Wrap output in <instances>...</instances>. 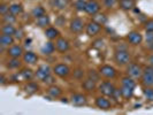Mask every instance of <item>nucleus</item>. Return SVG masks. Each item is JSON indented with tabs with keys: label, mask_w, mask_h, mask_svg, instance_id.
Wrapping results in <instances>:
<instances>
[{
	"label": "nucleus",
	"mask_w": 153,
	"mask_h": 115,
	"mask_svg": "<svg viewBox=\"0 0 153 115\" xmlns=\"http://www.w3.org/2000/svg\"><path fill=\"white\" fill-rule=\"evenodd\" d=\"M114 60L119 66H124L130 62V54L126 50H117L114 53Z\"/></svg>",
	"instance_id": "1"
},
{
	"label": "nucleus",
	"mask_w": 153,
	"mask_h": 115,
	"mask_svg": "<svg viewBox=\"0 0 153 115\" xmlns=\"http://www.w3.org/2000/svg\"><path fill=\"white\" fill-rule=\"evenodd\" d=\"M142 83L145 86H153V66H149L143 70Z\"/></svg>",
	"instance_id": "2"
},
{
	"label": "nucleus",
	"mask_w": 153,
	"mask_h": 115,
	"mask_svg": "<svg viewBox=\"0 0 153 115\" xmlns=\"http://www.w3.org/2000/svg\"><path fill=\"white\" fill-rule=\"evenodd\" d=\"M115 90H116L115 86L111 82H102L99 85V91L106 97H113L115 93Z\"/></svg>",
	"instance_id": "3"
},
{
	"label": "nucleus",
	"mask_w": 153,
	"mask_h": 115,
	"mask_svg": "<svg viewBox=\"0 0 153 115\" xmlns=\"http://www.w3.org/2000/svg\"><path fill=\"white\" fill-rule=\"evenodd\" d=\"M53 73L59 77H67L70 74V68L65 63H58L54 66Z\"/></svg>",
	"instance_id": "4"
},
{
	"label": "nucleus",
	"mask_w": 153,
	"mask_h": 115,
	"mask_svg": "<svg viewBox=\"0 0 153 115\" xmlns=\"http://www.w3.org/2000/svg\"><path fill=\"white\" fill-rule=\"evenodd\" d=\"M127 73H128V76L132 77V78H139L143 75V69L137 63H131L127 69Z\"/></svg>",
	"instance_id": "5"
},
{
	"label": "nucleus",
	"mask_w": 153,
	"mask_h": 115,
	"mask_svg": "<svg viewBox=\"0 0 153 115\" xmlns=\"http://www.w3.org/2000/svg\"><path fill=\"white\" fill-rule=\"evenodd\" d=\"M99 74L105 78H114L116 76V70L112 66L105 65V66H101L99 68Z\"/></svg>",
	"instance_id": "6"
},
{
	"label": "nucleus",
	"mask_w": 153,
	"mask_h": 115,
	"mask_svg": "<svg viewBox=\"0 0 153 115\" xmlns=\"http://www.w3.org/2000/svg\"><path fill=\"white\" fill-rule=\"evenodd\" d=\"M100 9V5L96 1V0H89L88 4H86V8H85V12L89 14V15H96Z\"/></svg>",
	"instance_id": "7"
},
{
	"label": "nucleus",
	"mask_w": 153,
	"mask_h": 115,
	"mask_svg": "<svg viewBox=\"0 0 153 115\" xmlns=\"http://www.w3.org/2000/svg\"><path fill=\"white\" fill-rule=\"evenodd\" d=\"M96 106L100 109H102V111H108V109L112 108V104L106 98V96H104V97H98L96 99Z\"/></svg>",
	"instance_id": "8"
},
{
	"label": "nucleus",
	"mask_w": 153,
	"mask_h": 115,
	"mask_svg": "<svg viewBox=\"0 0 153 115\" xmlns=\"http://www.w3.org/2000/svg\"><path fill=\"white\" fill-rule=\"evenodd\" d=\"M7 54L10 56V58H20V56H23L24 52H23L22 46L12 45L10 47H8Z\"/></svg>",
	"instance_id": "9"
},
{
	"label": "nucleus",
	"mask_w": 153,
	"mask_h": 115,
	"mask_svg": "<svg viewBox=\"0 0 153 115\" xmlns=\"http://www.w3.org/2000/svg\"><path fill=\"white\" fill-rule=\"evenodd\" d=\"M35 75H36V77H37L38 79L44 81L46 77H48L50 75H51V68H50L48 66H46V65L40 66V67L37 69V71H36Z\"/></svg>",
	"instance_id": "10"
},
{
	"label": "nucleus",
	"mask_w": 153,
	"mask_h": 115,
	"mask_svg": "<svg viewBox=\"0 0 153 115\" xmlns=\"http://www.w3.org/2000/svg\"><path fill=\"white\" fill-rule=\"evenodd\" d=\"M83 27H84V23H83V21L81 19H78V17L71 20V22H70V31L74 32V33L81 32V31L83 30Z\"/></svg>",
	"instance_id": "11"
},
{
	"label": "nucleus",
	"mask_w": 153,
	"mask_h": 115,
	"mask_svg": "<svg viewBox=\"0 0 153 115\" xmlns=\"http://www.w3.org/2000/svg\"><path fill=\"white\" fill-rule=\"evenodd\" d=\"M99 31H100V24L99 23L92 21V22H90L88 25H86V35H88V36H90V37L96 36L97 33H99Z\"/></svg>",
	"instance_id": "12"
},
{
	"label": "nucleus",
	"mask_w": 153,
	"mask_h": 115,
	"mask_svg": "<svg viewBox=\"0 0 153 115\" xmlns=\"http://www.w3.org/2000/svg\"><path fill=\"white\" fill-rule=\"evenodd\" d=\"M127 38L129 40V43L132 44V45H139L142 43V40H143V36L138 31H131V32H129Z\"/></svg>",
	"instance_id": "13"
},
{
	"label": "nucleus",
	"mask_w": 153,
	"mask_h": 115,
	"mask_svg": "<svg viewBox=\"0 0 153 115\" xmlns=\"http://www.w3.org/2000/svg\"><path fill=\"white\" fill-rule=\"evenodd\" d=\"M55 48L56 51L61 52V53H65L69 50V43L67 39L65 38H58L56 42H55Z\"/></svg>",
	"instance_id": "14"
},
{
	"label": "nucleus",
	"mask_w": 153,
	"mask_h": 115,
	"mask_svg": "<svg viewBox=\"0 0 153 115\" xmlns=\"http://www.w3.org/2000/svg\"><path fill=\"white\" fill-rule=\"evenodd\" d=\"M23 61L28 65H35L36 62L38 61V55L31 51H28L23 54Z\"/></svg>",
	"instance_id": "15"
},
{
	"label": "nucleus",
	"mask_w": 153,
	"mask_h": 115,
	"mask_svg": "<svg viewBox=\"0 0 153 115\" xmlns=\"http://www.w3.org/2000/svg\"><path fill=\"white\" fill-rule=\"evenodd\" d=\"M71 102L75 106H84L86 105V98H85V96L81 94V93H76L71 97Z\"/></svg>",
	"instance_id": "16"
},
{
	"label": "nucleus",
	"mask_w": 153,
	"mask_h": 115,
	"mask_svg": "<svg viewBox=\"0 0 153 115\" xmlns=\"http://www.w3.org/2000/svg\"><path fill=\"white\" fill-rule=\"evenodd\" d=\"M14 44V38H13V36H10V35H5V33H2L1 35V37H0V45L2 46V47H6V46H12Z\"/></svg>",
	"instance_id": "17"
},
{
	"label": "nucleus",
	"mask_w": 153,
	"mask_h": 115,
	"mask_svg": "<svg viewBox=\"0 0 153 115\" xmlns=\"http://www.w3.org/2000/svg\"><path fill=\"white\" fill-rule=\"evenodd\" d=\"M55 50H56L55 48V44L50 40V42H46L45 44L43 45V47H42V53L45 54V55H50V54L53 53Z\"/></svg>",
	"instance_id": "18"
},
{
	"label": "nucleus",
	"mask_w": 153,
	"mask_h": 115,
	"mask_svg": "<svg viewBox=\"0 0 153 115\" xmlns=\"http://www.w3.org/2000/svg\"><path fill=\"white\" fill-rule=\"evenodd\" d=\"M59 30L58 29H55V28H47L45 30V36H46V38H48L50 40H53V39L55 38H58L59 37Z\"/></svg>",
	"instance_id": "19"
},
{
	"label": "nucleus",
	"mask_w": 153,
	"mask_h": 115,
	"mask_svg": "<svg viewBox=\"0 0 153 115\" xmlns=\"http://www.w3.org/2000/svg\"><path fill=\"white\" fill-rule=\"evenodd\" d=\"M82 88L85 91H93L96 89V81H93L92 78H88L82 83Z\"/></svg>",
	"instance_id": "20"
},
{
	"label": "nucleus",
	"mask_w": 153,
	"mask_h": 115,
	"mask_svg": "<svg viewBox=\"0 0 153 115\" xmlns=\"http://www.w3.org/2000/svg\"><path fill=\"white\" fill-rule=\"evenodd\" d=\"M51 5H52V7L62 10L68 6V0H52Z\"/></svg>",
	"instance_id": "21"
},
{
	"label": "nucleus",
	"mask_w": 153,
	"mask_h": 115,
	"mask_svg": "<svg viewBox=\"0 0 153 115\" xmlns=\"http://www.w3.org/2000/svg\"><path fill=\"white\" fill-rule=\"evenodd\" d=\"M48 94L52 97V98H58V97H60L62 93V90L59 88V86H55V85H51L50 88H48Z\"/></svg>",
	"instance_id": "22"
},
{
	"label": "nucleus",
	"mask_w": 153,
	"mask_h": 115,
	"mask_svg": "<svg viewBox=\"0 0 153 115\" xmlns=\"http://www.w3.org/2000/svg\"><path fill=\"white\" fill-rule=\"evenodd\" d=\"M121 90V96H122L124 99H130L134 94V89L131 88H128V86H123L120 89Z\"/></svg>",
	"instance_id": "23"
},
{
	"label": "nucleus",
	"mask_w": 153,
	"mask_h": 115,
	"mask_svg": "<svg viewBox=\"0 0 153 115\" xmlns=\"http://www.w3.org/2000/svg\"><path fill=\"white\" fill-rule=\"evenodd\" d=\"M7 67L9 69H16L19 67H21L20 58H10L7 61Z\"/></svg>",
	"instance_id": "24"
},
{
	"label": "nucleus",
	"mask_w": 153,
	"mask_h": 115,
	"mask_svg": "<svg viewBox=\"0 0 153 115\" xmlns=\"http://www.w3.org/2000/svg\"><path fill=\"white\" fill-rule=\"evenodd\" d=\"M50 22H51V20H50V16L48 15H43L40 16V17H38L37 19V25L38 27H40V28H44V27H46V25H48L50 24Z\"/></svg>",
	"instance_id": "25"
},
{
	"label": "nucleus",
	"mask_w": 153,
	"mask_h": 115,
	"mask_svg": "<svg viewBox=\"0 0 153 115\" xmlns=\"http://www.w3.org/2000/svg\"><path fill=\"white\" fill-rule=\"evenodd\" d=\"M2 33H5V35H10V36H13V35H15V31L16 29L13 27V24H10V23H6L4 27H2Z\"/></svg>",
	"instance_id": "26"
},
{
	"label": "nucleus",
	"mask_w": 153,
	"mask_h": 115,
	"mask_svg": "<svg viewBox=\"0 0 153 115\" xmlns=\"http://www.w3.org/2000/svg\"><path fill=\"white\" fill-rule=\"evenodd\" d=\"M22 12H23V7L22 5H20V4H13V5L9 6V13H12L14 15H19Z\"/></svg>",
	"instance_id": "27"
},
{
	"label": "nucleus",
	"mask_w": 153,
	"mask_h": 115,
	"mask_svg": "<svg viewBox=\"0 0 153 115\" xmlns=\"http://www.w3.org/2000/svg\"><path fill=\"white\" fill-rule=\"evenodd\" d=\"M120 7L126 10L131 9L135 7V0H122V1H120Z\"/></svg>",
	"instance_id": "28"
},
{
	"label": "nucleus",
	"mask_w": 153,
	"mask_h": 115,
	"mask_svg": "<svg viewBox=\"0 0 153 115\" xmlns=\"http://www.w3.org/2000/svg\"><path fill=\"white\" fill-rule=\"evenodd\" d=\"M122 85L123 86H128V88H131V89H135L136 86V83L134 81V78L130 76L123 77L122 78Z\"/></svg>",
	"instance_id": "29"
},
{
	"label": "nucleus",
	"mask_w": 153,
	"mask_h": 115,
	"mask_svg": "<svg viewBox=\"0 0 153 115\" xmlns=\"http://www.w3.org/2000/svg\"><path fill=\"white\" fill-rule=\"evenodd\" d=\"M31 14H32V16H33V17L38 19V17H40V16L45 15V9L42 7V6H36V7L32 9Z\"/></svg>",
	"instance_id": "30"
},
{
	"label": "nucleus",
	"mask_w": 153,
	"mask_h": 115,
	"mask_svg": "<svg viewBox=\"0 0 153 115\" xmlns=\"http://www.w3.org/2000/svg\"><path fill=\"white\" fill-rule=\"evenodd\" d=\"M20 75L22 76V78L24 81H30L31 78L33 77V73H32L31 69L24 68V69H22V71L20 73Z\"/></svg>",
	"instance_id": "31"
},
{
	"label": "nucleus",
	"mask_w": 153,
	"mask_h": 115,
	"mask_svg": "<svg viewBox=\"0 0 153 115\" xmlns=\"http://www.w3.org/2000/svg\"><path fill=\"white\" fill-rule=\"evenodd\" d=\"M2 21H4L5 23H10V24H13V23L16 21V17L14 14H12V13L8 12L7 14L2 15Z\"/></svg>",
	"instance_id": "32"
},
{
	"label": "nucleus",
	"mask_w": 153,
	"mask_h": 115,
	"mask_svg": "<svg viewBox=\"0 0 153 115\" xmlns=\"http://www.w3.org/2000/svg\"><path fill=\"white\" fill-rule=\"evenodd\" d=\"M86 4H88V1H85V0H76L75 1V8H76L77 10H79V12H85V8H86Z\"/></svg>",
	"instance_id": "33"
},
{
	"label": "nucleus",
	"mask_w": 153,
	"mask_h": 115,
	"mask_svg": "<svg viewBox=\"0 0 153 115\" xmlns=\"http://www.w3.org/2000/svg\"><path fill=\"white\" fill-rule=\"evenodd\" d=\"M25 91L28 93H35V92L38 91V85L33 83V82H30V83L25 85Z\"/></svg>",
	"instance_id": "34"
},
{
	"label": "nucleus",
	"mask_w": 153,
	"mask_h": 115,
	"mask_svg": "<svg viewBox=\"0 0 153 115\" xmlns=\"http://www.w3.org/2000/svg\"><path fill=\"white\" fill-rule=\"evenodd\" d=\"M93 21L97 23H99L100 25H102V24L106 23L107 19H106V16L104 15V14H96V15L93 16Z\"/></svg>",
	"instance_id": "35"
},
{
	"label": "nucleus",
	"mask_w": 153,
	"mask_h": 115,
	"mask_svg": "<svg viewBox=\"0 0 153 115\" xmlns=\"http://www.w3.org/2000/svg\"><path fill=\"white\" fill-rule=\"evenodd\" d=\"M143 92H144V94H145V97L147 99L153 100V89H151V86H146Z\"/></svg>",
	"instance_id": "36"
},
{
	"label": "nucleus",
	"mask_w": 153,
	"mask_h": 115,
	"mask_svg": "<svg viewBox=\"0 0 153 115\" xmlns=\"http://www.w3.org/2000/svg\"><path fill=\"white\" fill-rule=\"evenodd\" d=\"M8 12H9V6L6 5V4H1V6H0V13H1V15L7 14Z\"/></svg>",
	"instance_id": "37"
},
{
	"label": "nucleus",
	"mask_w": 153,
	"mask_h": 115,
	"mask_svg": "<svg viewBox=\"0 0 153 115\" xmlns=\"http://www.w3.org/2000/svg\"><path fill=\"white\" fill-rule=\"evenodd\" d=\"M145 30L153 31V20H149V21L145 23Z\"/></svg>",
	"instance_id": "38"
},
{
	"label": "nucleus",
	"mask_w": 153,
	"mask_h": 115,
	"mask_svg": "<svg viewBox=\"0 0 153 115\" xmlns=\"http://www.w3.org/2000/svg\"><path fill=\"white\" fill-rule=\"evenodd\" d=\"M89 78H92L93 81H98V78H99V75L94 71V70H90V73H89Z\"/></svg>",
	"instance_id": "39"
},
{
	"label": "nucleus",
	"mask_w": 153,
	"mask_h": 115,
	"mask_svg": "<svg viewBox=\"0 0 153 115\" xmlns=\"http://www.w3.org/2000/svg\"><path fill=\"white\" fill-rule=\"evenodd\" d=\"M43 82H44V83H46V84H53L54 82H55V79H54V77L52 76V75H50L48 77H46Z\"/></svg>",
	"instance_id": "40"
},
{
	"label": "nucleus",
	"mask_w": 153,
	"mask_h": 115,
	"mask_svg": "<svg viewBox=\"0 0 153 115\" xmlns=\"http://www.w3.org/2000/svg\"><path fill=\"white\" fill-rule=\"evenodd\" d=\"M23 35H24V32H23L22 29H19V30L15 31V38L16 39H22L23 38Z\"/></svg>",
	"instance_id": "41"
},
{
	"label": "nucleus",
	"mask_w": 153,
	"mask_h": 115,
	"mask_svg": "<svg viewBox=\"0 0 153 115\" xmlns=\"http://www.w3.org/2000/svg\"><path fill=\"white\" fill-rule=\"evenodd\" d=\"M74 74H75L76 78H81V77H83V75H84V71L82 69H77L76 71H74Z\"/></svg>",
	"instance_id": "42"
},
{
	"label": "nucleus",
	"mask_w": 153,
	"mask_h": 115,
	"mask_svg": "<svg viewBox=\"0 0 153 115\" xmlns=\"http://www.w3.org/2000/svg\"><path fill=\"white\" fill-rule=\"evenodd\" d=\"M104 4L106 7H113L115 4V0H104Z\"/></svg>",
	"instance_id": "43"
},
{
	"label": "nucleus",
	"mask_w": 153,
	"mask_h": 115,
	"mask_svg": "<svg viewBox=\"0 0 153 115\" xmlns=\"http://www.w3.org/2000/svg\"><path fill=\"white\" fill-rule=\"evenodd\" d=\"M153 40V31H147V35H146V43L147 42H152Z\"/></svg>",
	"instance_id": "44"
},
{
	"label": "nucleus",
	"mask_w": 153,
	"mask_h": 115,
	"mask_svg": "<svg viewBox=\"0 0 153 115\" xmlns=\"http://www.w3.org/2000/svg\"><path fill=\"white\" fill-rule=\"evenodd\" d=\"M146 44H147V48L151 50V51H153V40L152 42H147Z\"/></svg>",
	"instance_id": "45"
},
{
	"label": "nucleus",
	"mask_w": 153,
	"mask_h": 115,
	"mask_svg": "<svg viewBox=\"0 0 153 115\" xmlns=\"http://www.w3.org/2000/svg\"><path fill=\"white\" fill-rule=\"evenodd\" d=\"M149 62H150L151 66H153V55H151V56L149 58Z\"/></svg>",
	"instance_id": "46"
},
{
	"label": "nucleus",
	"mask_w": 153,
	"mask_h": 115,
	"mask_svg": "<svg viewBox=\"0 0 153 115\" xmlns=\"http://www.w3.org/2000/svg\"><path fill=\"white\" fill-rule=\"evenodd\" d=\"M30 43H31V39H27V40H25V45L27 46L30 45Z\"/></svg>",
	"instance_id": "47"
},
{
	"label": "nucleus",
	"mask_w": 153,
	"mask_h": 115,
	"mask_svg": "<svg viewBox=\"0 0 153 115\" xmlns=\"http://www.w3.org/2000/svg\"><path fill=\"white\" fill-rule=\"evenodd\" d=\"M117 1H122V0H117Z\"/></svg>",
	"instance_id": "48"
}]
</instances>
